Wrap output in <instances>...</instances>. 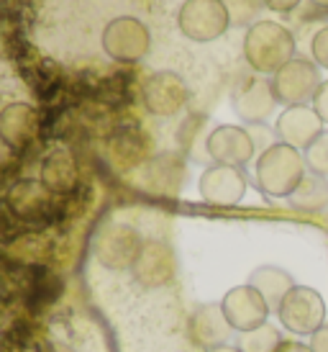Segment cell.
<instances>
[{
  "instance_id": "obj_1",
  "label": "cell",
  "mask_w": 328,
  "mask_h": 352,
  "mask_svg": "<svg viewBox=\"0 0 328 352\" xmlns=\"http://www.w3.org/2000/svg\"><path fill=\"white\" fill-rule=\"evenodd\" d=\"M244 57L259 75H274L295 59V36L277 21H254L244 36Z\"/></svg>"
},
{
  "instance_id": "obj_2",
  "label": "cell",
  "mask_w": 328,
  "mask_h": 352,
  "mask_svg": "<svg viewBox=\"0 0 328 352\" xmlns=\"http://www.w3.org/2000/svg\"><path fill=\"white\" fill-rule=\"evenodd\" d=\"M305 173H308V165H305L303 152L277 142L257 157L254 180L264 196L290 198L292 190L300 186V180L305 177Z\"/></svg>"
},
{
  "instance_id": "obj_3",
  "label": "cell",
  "mask_w": 328,
  "mask_h": 352,
  "mask_svg": "<svg viewBox=\"0 0 328 352\" xmlns=\"http://www.w3.org/2000/svg\"><path fill=\"white\" fill-rule=\"evenodd\" d=\"M144 239L139 229L124 221H108L93 236V254L108 270H131L141 254Z\"/></svg>"
},
{
  "instance_id": "obj_4",
  "label": "cell",
  "mask_w": 328,
  "mask_h": 352,
  "mask_svg": "<svg viewBox=\"0 0 328 352\" xmlns=\"http://www.w3.org/2000/svg\"><path fill=\"white\" fill-rule=\"evenodd\" d=\"M180 34L190 41H215L231 26V16L223 0H185L177 10Z\"/></svg>"
},
{
  "instance_id": "obj_5",
  "label": "cell",
  "mask_w": 328,
  "mask_h": 352,
  "mask_svg": "<svg viewBox=\"0 0 328 352\" xmlns=\"http://www.w3.org/2000/svg\"><path fill=\"white\" fill-rule=\"evenodd\" d=\"M320 82L323 80H320L318 65L303 57L290 59L285 67L272 75L274 98H277V103H285L288 108L308 106V100L316 98Z\"/></svg>"
},
{
  "instance_id": "obj_6",
  "label": "cell",
  "mask_w": 328,
  "mask_h": 352,
  "mask_svg": "<svg viewBox=\"0 0 328 352\" xmlns=\"http://www.w3.org/2000/svg\"><path fill=\"white\" fill-rule=\"evenodd\" d=\"M277 319L292 334H313L326 324V303L318 291L308 285H295L280 303Z\"/></svg>"
},
{
  "instance_id": "obj_7",
  "label": "cell",
  "mask_w": 328,
  "mask_h": 352,
  "mask_svg": "<svg viewBox=\"0 0 328 352\" xmlns=\"http://www.w3.org/2000/svg\"><path fill=\"white\" fill-rule=\"evenodd\" d=\"M149 29L134 16H118L103 29V50L116 62H139L149 54Z\"/></svg>"
},
{
  "instance_id": "obj_8",
  "label": "cell",
  "mask_w": 328,
  "mask_h": 352,
  "mask_svg": "<svg viewBox=\"0 0 328 352\" xmlns=\"http://www.w3.org/2000/svg\"><path fill=\"white\" fill-rule=\"evenodd\" d=\"M141 98H144V106L149 113L167 118L183 111L187 98H190V90L177 72L162 69V72H154L144 80Z\"/></svg>"
},
{
  "instance_id": "obj_9",
  "label": "cell",
  "mask_w": 328,
  "mask_h": 352,
  "mask_svg": "<svg viewBox=\"0 0 328 352\" xmlns=\"http://www.w3.org/2000/svg\"><path fill=\"white\" fill-rule=\"evenodd\" d=\"M205 155L213 160V165L244 167L254 160L257 149H254V142H251L246 129L223 124L205 137Z\"/></svg>"
},
{
  "instance_id": "obj_10",
  "label": "cell",
  "mask_w": 328,
  "mask_h": 352,
  "mask_svg": "<svg viewBox=\"0 0 328 352\" xmlns=\"http://www.w3.org/2000/svg\"><path fill=\"white\" fill-rule=\"evenodd\" d=\"M198 190L205 204L231 208V206L242 204L244 193H246V175L242 167L211 165L198 180Z\"/></svg>"
},
{
  "instance_id": "obj_11",
  "label": "cell",
  "mask_w": 328,
  "mask_h": 352,
  "mask_svg": "<svg viewBox=\"0 0 328 352\" xmlns=\"http://www.w3.org/2000/svg\"><path fill=\"white\" fill-rule=\"evenodd\" d=\"M221 309L226 314L229 324L233 327V332H249V329H257L261 324H267V316H270V306L261 298V294L257 288L246 285H236L229 294L223 296Z\"/></svg>"
},
{
  "instance_id": "obj_12",
  "label": "cell",
  "mask_w": 328,
  "mask_h": 352,
  "mask_svg": "<svg viewBox=\"0 0 328 352\" xmlns=\"http://www.w3.org/2000/svg\"><path fill=\"white\" fill-rule=\"evenodd\" d=\"M320 131H323V121L313 111V106L285 108L277 116V124H274L277 142H282V144H288L292 149H303V152L316 142Z\"/></svg>"
},
{
  "instance_id": "obj_13",
  "label": "cell",
  "mask_w": 328,
  "mask_h": 352,
  "mask_svg": "<svg viewBox=\"0 0 328 352\" xmlns=\"http://www.w3.org/2000/svg\"><path fill=\"white\" fill-rule=\"evenodd\" d=\"M277 98L272 90V80L249 78L233 93V111L246 124H264L274 113Z\"/></svg>"
},
{
  "instance_id": "obj_14",
  "label": "cell",
  "mask_w": 328,
  "mask_h": 352,
  "mask_svg": "<svg viewBox=\"0 0 328 352\" xmlns=\"http://www.w3.org/2000/svg\"><path fill=\"white\" fill-rule=\"evenodd\" d=\"M177 270V260L169 245L164 242H144L141 254L136 257L131 273L141 285L146 288H159V285L169 283Z\"/></svg>"
},
{
  "instance_id": "obj_15",
  "label": "cell",
  "mask_w": 328,
  "mask_h": 352,
  "mask_svg": "<svg viewBox=\"0 0 328 352\" xmlns=\"http://www.w3.org/2000/svg\"><path fill=\"white\" fill-rule=\"evenodd\" d=\"M190 334H193L195 344L213 350V347L229 342L233 327L226 319L221 303H200V306H195L193 319H190Z\"/></svg>"
},
{
  "instance_id": "obj_16",
  "label": "cell",
  "mask_w": 328,
  "mask_h": 352,
  "mask_svg": "<svg viewBox=\"0 0 328 352\" xmlns=\"http://www.w3.org/2000/svg\"><path fill=\"white\" fill-rule=\"evenodd\" d=\"M36 131H39V116L29 103H10L0 111V139L8 147H29Z\"/></svg>"
},
{
  "instance_id": "obj_17",
  "label": "cell",
  "mask_w": 328,
  "mask_h": 352,
  "mask_svg": "<svg viewBox=\"0 0 328 352\" xmlns=\"http://www.w3.org/2000/svg\"><path fill=\"white\" fill-rule=\"evenodd\" d=\"M249 285L259 291L261 298L270 306V311L277 314L280 303L285 301V296L295 288V280H292V275L288 270H282L277 265H261V267H257L249 275Z\"/></svg>"
},
{
  "instance_id": "obj_18",
  "label": "cell",
  "mask_w": 328,
  "mask_h": 352,
  "mask_svg": "<svg viewBox=\"0 0 328 352\" xmlns=\"http://www.w3.org/2000/svg\"><path fill=\"white\" fill-rule=\"evenodd\" d=\"M78 183V165L69 152H51L41 165V186L49 193H67Z\"/></svg>"
},
{
  "instance_id": "obj_19",
  "label": "cell",
  "mask_w": 328,
  "mask_h": 352,
  "mask_svg": "<svg viewBox=\"0 0 328 352\" xmlns=\"http://www.w3.org/2000/svg\"><path fill=\"white\" fill-rule=\"evenodd\" d=\"M290 206L295 211L303 214H320L328 208V180L316 173H305V177L300 180V186L292 190L290 196Z\"/></svg>"
},
{
  "instance_id": "obj_20",
  "label": "cell",
  "mask_w": 328,
  "mask_h": 352,
  "mask_svg": "<svg viewBox=\"0 0 328 352\" xmlns=\"http://www.w3.org/2000/svg\"><path fill=\"white\" fill-rule=\"evenodd\" d=\"M280 342H282L280 329L272 327V324H261L257 329H249V332L239 334L236 347L242 352H274Z\"/></svg>"
},
{
  "instance_id": "obj_21",
  "label": "cell",
  "mask_w": 328,
  "mask_h": 352,
  "mask_svg": "<svg viewBox=\"0 0 328 352\" xmlns=\"http://www.w3.org/2000/svg\"><path fill=\"white\" fill-rule=\"evenodd\" d=\"M303 157H305V165L310 173L328 177V131H320Z\"/></svg>"
},
{
  "instance_id": "obj_22",
  "label": "cell",
  "mask_w": 328,
  "mask_h": 352,
  "mask_svg": "<svg viewBox=\"0 0 328 352\" xmlns=\"http://www.w3.org/2000/svg\"><path fill=\"white\" fill-rule=\"evenodd\" d=\"M223 6L231 16V23H251V19L257 16V10L261 8V0H223Z\"/></svg>"
},
{
  "instance_id": "obj_23",
  "label": "cell",
  "mask_w": 328,
  "mask_h": 352,
  "mask_svg": "<svg viewBox=\"0 0 328 352\" xmlns=\"http://www.w3.org/2000/svg\"><path fill=\"white\" fill-rule=\"evenodd\" d=\"M246 131H249L251 142H254L257 155L267 152L272 144H277V134H274V129L264 126V124H249V126H246Z\"/></svg>"
},
{
  "instance_id": "obj_24",
  "label": "cell",
  "mask_w": 328,
  "mask_h": 352,
  "mask_svg": "<svg viewBox=\"0 0 328 352\" xmlns=\"http://www.w3.org/2000/svg\"><path fill=\"white\" fill-rule=\"evenodd\" d=\"M310 54H313V62L318 65V67H326L328 69V26L313 36L310 41Z\"/></svg>"
},
{
  "instance_id": "obj_25",
  "label": "cell",
  "mask_w": 328,
  "mask_h": 352,
  "mask_svg": "<svg viewBox=\"0 0 328 352\" xmlns=\"http://www.w3.org/2000/svg\"><path fill=\"white\" fill-rule=\"evenodd\" d=\"M313 111L318 113V118L323 124H328V80L320 82L318 93H316V98H313Z\"/></svg>"
},
{
  "instance_id": "obj_26",
  "label": "cell",
  "mask_w": 328,
  "mask_h": 352,
  "mask_svg": "<svg viewBox=\"0 0 328 352\" xmlns=\"http://www.w3.org/2000/svg\"><path fill=\"white\" fill-rule=\"evenodd\" d=\"M310 350L313 352H328V324L310 334Z\"/></svg>"
},
{
  "instance_id": "obj_27",
  "label": "cell",
  "mask_w": 328,
  "mask_h": 352,
  "mask_svg": "<svg viewBox=\"0 0 328 352\" xmlns=\"http://www.w3.org/2000/svg\"><path fill=\"white\" fill-rule=\"evenodd\" d=\"M261 6L270 10H277V13H290L300 6V0H261Z\"/></svg>"
},
{
  "instance_id": "obj_28",
  "label": "cell",
  "mask_w": 328,
  "mask_h": 352,
  "mask_svg": "<svg viewBox=\"0 0 328 352\" xmlns=\"http://www.w3.org/2000/svg\"><path fill=\"white\" fill-rule=\"evenodd\" d=\"M274 352H313V350H310V344H303L298 340H282Z\"/></svg>"
},
{
  "instance_id": "obj_29",
  "label": "cell",
  "mask_w": 328,
  "mask_h": 352,
  "mask_svg": "<svg viewBox=\"0 0 328 352\" xmlns=\"http://www.w3.org/2000/svg\"><path fill=\"white\" fill-rule=\"evenodd\" d=\"M205 352H242V350L231 347V344H221V347H213V350H205Z\"/></svg>"
},
{
  "instance_id": "obj_30",
  "label": "cell",
  "mask_w": 328,
  "mask_h": 352,
  "mask_svg": "<svg viewBox=\"0 0 328 352\" xmlns=\"http://www.w3.org/2000/svg\"><path fill=\"white\" fill-rule=\"evenodd\" d=\"M313 6H320V8H328V0H310Z\"/></svg>"
}]
</instances>
